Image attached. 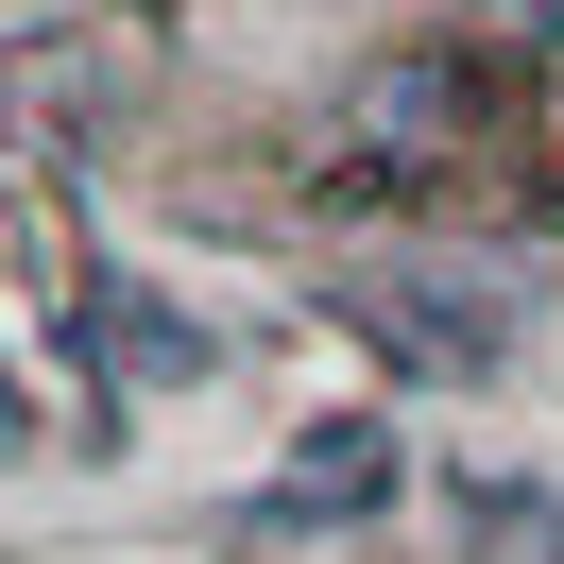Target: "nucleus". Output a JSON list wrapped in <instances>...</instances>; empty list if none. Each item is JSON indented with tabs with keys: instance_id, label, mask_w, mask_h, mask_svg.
<instances>
[{
	"instance_id": "1",
	"label": "nucleus",
	"mask_w": 564,
	"mask_h": 564,
	"mask_svg": "<svg viewBox=\"0 0 564 564\" xmlns=\"http://www.w3.org/2000/svg\"><path fill=\"white\" fill-rule=\"evenodd\" d=\"M343 308L377 325L393 359H427V377H479V359H513V308H496V291H479V308H445V274H359Z\"/></svg>"
},
{
	"instance_id": "2",
	"label": "nucleus",
	"mask_w": 564,
	"mask_h": 564,
	"mask_svg": "<svg viewBox=\"0 0 564 564\" xmlns=\"http://www.w3.org/2000/svg\"><path fill=\"white\" fill-rule=\"evenodd\" d=\"M377 496H393V445H377V427H308V462H291L274 513H377Z\"/></svg>"
},
{
	"instance_id": "3",
	"label": "nucleus",
	"mask_w": 564,
	"mask_h": 564,
	"mask_svg": "<svg viewBox=\"0 0 564 564\" xmlns=\"http://www.w3.org/2000/svg\"><path fill=\"white\" fill-rule=\"evenodd\" d=\"M104 343L138 359V377H188V359H206V325H172V308H138V291H104Z\"/></svg>"
}]
</instances>
